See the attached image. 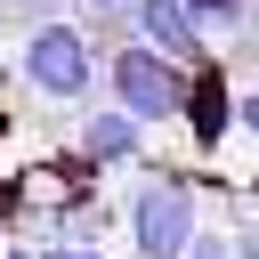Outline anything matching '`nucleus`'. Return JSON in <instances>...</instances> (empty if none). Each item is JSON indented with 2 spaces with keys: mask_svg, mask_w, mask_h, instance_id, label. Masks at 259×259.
<instances>
[{
  "mask_svg": "<svg viewBox=\"0 0 259 259\" xmlns=\"http://www.w3.org/2000/svg\"><path fill=\"white\" fill-rule=\"evenodd\" d=\"M0 259H32V251H16V243H8V251H0Z\"/></svg>",
  "mask_w": 259,
  "mask_h": 259,
  "instance_id": "nucleus-10",
  "label": "nucleus"
},
{
  "mask_svg": "<svg viewBox=\"0 0 259 259\" xmlns=\"http://www.w3.org/2000/svg\"><path fill=\"white\" fill-rule=\"evenodd\" d=\"M130 8H138L146 49H162V57H202V24H194L186 0H130Z\"/></svg>",
  "mask_w": 259,
  "mask_h": 259,
  "instance_id": "nucleus-4",
  "label": "nucleus"
},
{
  "mask_svg": "<svg viewBox=\"0 0 259 259\" xmlns=\"http://www.w3.org/2000/svg\"><path fill=\"white\" fill-rule=\"evenodd\" d=\"M0 251H8V235H0Z\"/></svg>",
  "mask_w": 259,
  "mask_h": 259,
  "instance_id": "nucleus-11",
  "label": "nucleus"
},
{
  "mask_svg": "<svg viewBox=\"0 0 259 259\" xmlns=\"http://www.w3.org/2000/svg\"><path fill=\"white\" fill-rule=\"evenodd\" d=\"M0 8H24V16H32V24H40V16H49V0H0Z\"/></svg>",
  "mask_w": 259,
  "mask_h": 259,
  "instance_id": "nucleus-7",
  "label": "nucleus"
},
{
  "mask_svg": "<svg viewBox=\"0 0 259 259\" xmlns=\"http://www.w3.org/2000/svg\"><path fill=\"white\" fill-rule=\"evenodd\" d=\"M32 259H105V251H89V243H81V235H57V243H40V251H32Z\"/></svg>",
  "mask_w": 259,
  "mask_h": 259,
  "instance_id": "nucleus-6",
  "label": "nucleus"
},
{
  "mask_svg": "<svg viewBox=\"0 0 259 259\" xmlns=\"http://www.w3.org/2000/svg\"><path fill=\"white\" fill-rule=\"evenodd\" d=\"M105 89H113V105L130 121H170L186 105V89H178V73H170L162 49H113L105 57Z\"/></svg>",
  "mask_w": 259,
  "mask_h": 259,
  "instance_id": "nucleus-2",
  "label": "nucleus"
},
{
  "mask_svg": "<svg viewBox=\"0 0 259 259\" xmlns=\"http://www.w3.org/2000/svg\"><path fill=\"white\" fill-rule=\"evenodd\" d=\"M81 8H130V0H81Z\"/></svg>",
  "mask_w": 259,
  "mask_h": 259,
  "instance_id": "nucleus-9",
  "label": "nucleus"
},
{
  "mask_svg": "<svg viewBox=\"0 0 259 259\" xmlns=\"http://www.w3.org/2000/svg\"><path fill=\"white\" fill-rule=\"evenodd\" d=\"M243 130H251V138H259V97H243Z\"/></svg>",
  "mask_w": 259,
  "mask_h": 259,
  "instance_id": "nucleus-8",
  "label": "nucleus"
},
{
  "mask_svg": "<svg viewBox=\"0 0 259 259\" xmlns=\"http://www.w3.org/2000/svg\"><path fill=\"white\" fill-rule=\"evenodd\" d=\"M186 235H194V194L178 178H146L130 194V251L138 259H178Z\"/></svg>",
  "mask_w": 259,
  "mask_h": 259,
  "instance_id": "nucleus-3",
  "label": "nucleus"
},
{
  "mask_svg": "<svg viewBox=\"0 0 259 259\" xmlns=\"http://www.w3.org/2000/svg\"><path fill=\"white\" fill-rule=\"evenodd\" d=\"M16 73H24V89H32V97L73 105V97H89V81H97V49H89V32H81V24L40 16V24L24 32V49H16Z\"/></svg>",
  "mask_w": 259,
  "mask_h": 259,
  "instance_id": "nucleus-1",
  "label": "nucleus"
},
{
  "mask_svg": "<svg viewBox=\"0 0 259 259\" xmlns=\"http://www.w3.org/2000/svg\"><path fill=\"white\" fill-rule=\"evenodd\" d=\"M138 138H146V121H130L121 105H105V113H81V154H89L97 170L130 162V154H138Z\"/></svg>",
  "mask_w": 259,
  "mask_h": 259,
  "instance_id": "nucleus-5",
  "label": "nucleus"
}]
</instances>
